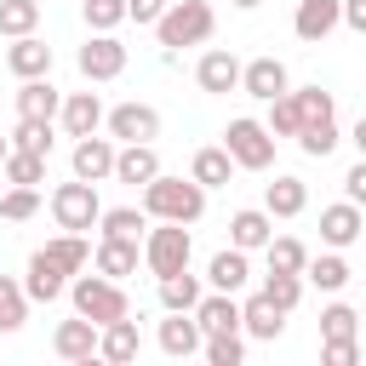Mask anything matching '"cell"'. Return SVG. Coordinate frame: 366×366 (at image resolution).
<instances>
[{"instance_id":"cell-1","label":"cell","mask_w":366,"mask_h":366,"mask_svg":"<svg viewBox=\"0 0 366 366\" xmlns=\"http://www.w3.org/2000/svg\"><path fill=\"white\" fill-rule=\"evenodd\" d=\"M86 257H92V246H86V234H57V240H46L34 257H29V274H23V292H29V303H57L63 292H69V280L86 269Z\"/></svg>"},{"instance_id":"cell-2","label":"cell","mask_w":366,"mask_h":366,"mask_svg":"<svg viewBox=\"0 0 366 366\" xmlns=\"http://www.w3.org/2000/svg\"><path fill=\"white\" fill-rule=\"evenodd\" d=\"M143 212H149V223H154V217H166V223H200L206 189H200L194 177H166V172H154V177L143 183Z\"/></svg>"},{"instance_id":"cell-3","label":"cell","mask_w":366,"mask_h":366,"mask_svg":"<svg viewBox=\"0 0 366 366\" xmlns=\"http://www.w3.org/2000/svg\"><path fill=\"white\" fill-rule=\"evenodd\" d=\"M212 29H217L212 0H172V6L154 17V34H160L166 51H177V46H206Z\"/></svg>"},{"instance_id":"cell-4","label":"cell","mask_w":366,"mask_h":366,"mask_svg":"<svg viewBox=\"0 0 366 366\" xmlns=\"http://www.w3.org/2000/svg\"><path fill=\"white\" fill-rule=\"evenodd\" d=\"M69 303H74V315H86L92 326H109V320L132 315L120 280H109V274H74V280H69Z\"/></svg>"},{"instance_id":"cell-5","label":"cell","mask_w":366,"mask_h":366,"mask_svg":"<svg viewBox=\"0 0 366 366\" xmlns=\"http://www.w3.org/2000/svg\"><path fill=\"white\" fill-rule=\"evenodd\" d=\"M223 149H229L234 172H269V166H274V132H269L263 120H252V114L229 120V132H223Z\"/></svg>"},{"instance_id":"cell-6","label":"cell","mask_w":366,"mask_h":366,"mask_svg":"<svg viewBox=\"0 0 366 366\" xmlns=\"http://www.w3.org/2000/svg\"><path fill=\"white\" fill-rule=\"evenodd\" d=\"M189 252H194L189 223H166V217H154V229L143 234V269H149L154 280H160V274L189 269Z\"/></svg>"},{"instance_id":"cell-7","label":"cell","mask_w":366,"mask_h":366,"mask_svg":"<svg viewBox=\"0 0 366 366\" xmlns=\"http://www.w3.org/2000/svg\"><path fill=\"white\" fill-rule=\"evenodd\" d=\"M51 217H57V229H69V234H86V229H97V217H103L97 183H86V177H74V183H57V189H51Z\"/></svg>"},{"instance_id":"cell-8","label":"cell","mask_w":366,"mask_h":366,"mask_svg":"<svg viewBox=\"0 0 366 366\" xmlns=\"http://www.w3.org/2000/svg\"><path fill=\"white\" fill-rule=\"evenodd\" d=\"M74 63H80V74H86L92 86H97V80H120V74H126V46H120L114 34H92Z\"/></svg>"},{"instance_id":"cell-9","label":"cell","mask_w":366,"mask_h":366,"mask_svg":"<svg viewBox=\"0 0 366 366\" xmlns=\"http://www.w3.org/2000/svg\"><path fill=\"white\" fill-rule=\"evenodd\" d=\"M103 126H109V137H120V143H154V137H160V114H154L149 103H120V109L103 114Z\"/></svg>"},{"instance_id":"cell-10","label":"cell","mask_w":366,"mask_h":366,"mask_svg":"<svg viewBox=\"0 0 366 366\" xmlns=\"http://www.w3.org/2000/svg\"><path fill=\"white\" fill-rule=\"evenodd\" d=\"M332 29H343V0H297V11H292V34L297 40L320 46Z\"/></svg>"},{"instance_id":"cell-11","label":"cell","mask_w":366,"mask_h":366,"mask_svg":"<svg viewBox=\"0 0 366 366\" xmlns=\"http://www.w3.org/2000/svg\"><path fill=\"white\" fill-rule=\"evenodd\" d=\"M51 349H57V360L92 366V360H97V326H92L86 315H74V320H57V332H51Z\"/></svg>"},{"instance_id":"cell-12","label":"cell","mask_w":366,"mask_h":366,"mask_svg":"<svg viewBox=\"0 0 366 366\" xmlns=\"http://www.w3.org/2000/svg\"><path fill=\"white\" fill-rule=\"evenodd\" d=\"M240 92H246V97H257V103H269V97L292 92L286 63H280V57H252V63H240Z\"/></svg>"},{"instance_id":"cell-13","label":"cell","mask_w":366,"mask_h":366,"mask_svg":"<svg viewBox=\"0 0 366 366\" xmlns=\"http://www.w3.org/2000/svg\"><path fill=\"white\" fill-rule=\"evenodd\" d=\"M200 343H206L200 320H194L189 309H166V320H160V349H166L172 360H189V355H200Z\"/></svg>"},{"instance_id":"cell-14","label":"cell","mask_w":366,"mask_h":366,"mask_svg":"<svg viewBox=\"0 0 366 366\" xmlns=\"http://www.w3.org/2000/svg\"><path fill=\"white\" fill-rule=\"evenodd\" d=\"M137 349H143V332H137V320H132V315H120V320L97 326V360L126 366V360H137Z\"/></svg>"},{"instance_id":"cell-15","label":"cell","mask_w":366,"mask_h":366,"mask_svg":"<svg viewBox=\"0 0 366 366\" xmlns=\"http://www.w3.org/2000/svg\"><path fill=\"white\" fill-rule=\"evenodd\" d=\"M137 263H143L137 234H103V240H97V274L126 280V274H137Z\"/></svg>"},{"instance_id":"cell-16","label":"cell","mask_w":366,"mask_h":366,"mask_svg":"<svg viewBox=\"0 0 366 366\" xmlns=\"http://www.w3.org/2000/svg\"><path fill=\"white\" fill-rule=\"evenodd\" d=\"M194 80H200V92L223 97V92H234V86H240V57H234V51H223V46H212V51L194 63Z\"/></svg>"},{"instance_id":"cell-17","label":"cell","mask_w":366,"mask_h":366,"mask_svg":"<svg viewBox=\"0 0 366 366\" xmlns=\"http://www.w3.org/2000/svg\"><path fill=\"white\" fill-rule=\"evenodd\" d=\"M74 177H86V183H103V177H114V137H74Z\"/></svg>"},{"instance_id":"cell-18","label":"cell","mask_w":366,"mask_h":366,"mask_svg":"<svg viewBox=\"0 0 366 366\" xmlns=\"http://www.w3.org/2000/svg\"><path fill=\"white\" fill-rule=\"evenodd\" d=\"M6 69H11L17 80H34V74H51V46H46L40 34H17V40L6 46Z\"/></svg>"},{"instance_id":"cell-19","label":"cell","mask_w":366,"mask_h":366,"mask_svg":"<svg viewBox=\"0 0 366 366\" xmlns=\"http://www.w3.org/2000/svg\"><path fill=\"white\" fill-rule=\"evenodd\" d=\"M57 109H63V92L46 74H34V80L17 86V120H57Z\"/></svg>"},{"instance_id":"cell-20","label":"cell","mask_w":366,"mask_h":366,"mask_svg":"<svg viewBox=\"0 0 366 366\" xmlns=\"http://www.w3.org/2000/svg\"><path fill=\"white\" fill-rule=\"evenodd\" d=\"M57 120H63L69 137H92V132L103 126V97H97V92H69L63 109H57Z\"/></svg>"},{"instance_id":"cell-21","label":"cell","mask_w":366,"mask_h":366,"mask_svg":"<svg viewBox=\"0 0 366 366\" xmlns=\"http://www.w3.org/2000/svg\"><path fill=\"white\" fill-rule=\"evenodd\" d=\"M154 172H160V154H154V143H120V149H114V183H132V189H143Z\"/></svg>"},{"instance_id":"cell-22","label":"cell","mask_w":366,"mask_h":366,"mask_svg":"<svg viewBox=\"0 0 366 366\" xmlns=\"http://www.w3.org/2000/svg\"><path fill=\"white\" fill-rule=\"evenodd\" d=\"M360 229H366V223H360V206H355V200H337V206H326V212H320V240H326L332 252L355 246V240H360Z\"/></svg>"},{"instance_id":"cell-23","label":"cell","mask_w":366,"mask_h":366,"mask_svg":"<svg viewBox=\"0 0 366 366\" xmlns=\"http://www.w3.org/2000/svg\"><path fill=\"white\" fill-rule=\"evenodd\" d=\"M189 315L200 320L206 337H212V332H240V303H234V292H200V303H194Z\"/></svg>"},{"instance_id":"cell-24","label":"cell","mask_w":366,"mask_h":366,"mask_svg":"<svg viewBox=\"0 0 366 366\" xmlns=\"http://www.w3.org/2000/svg\"><path fill=\"white\" fill-rule=\"evenodd\" d=\"M269 234H274V217L263 206H246V212L229 217V246H240V252H263Z\"/></svg>"},{"instance_id":"cell-25","label":"cell","mask_w":366,"mask_h":366,"mask_svg":"<svg viewBox=\"0 0 366 366\" xmlns=\"http://www.w3.org/2000/svg\"><path fill=\"white\" fill-rule=\"evenodd\" d=\"M240 332H252V337L274 343V337L286 332V309H280V303H269V297L257 292V297H246V303H240Z\"/></svg>"},{"instance_id":"cell-26","label":"cell","mask_w":366,"mask_h":366,"mask_svg":"<svg viewBox=\"0 0 366 366\" xmlns=\"http://www.w3.org/2000/svg\"><path fill=\"white\" fill-rule=\"evenodd\" d=\"M206 280H212V292H240V286L252 280V263H246V252H240V246H223V252L206 263Z\"/></svg>"},{"instance_id":"cell-27","label":"cell","mask_w":366,"mask_h":366,"mask_svg":"<svg viewBox=\"0 0 366 366\" xmlns=\"http://www.w3.org/2000/svg\"><path fill=\"white\" fill-rule=\"evenodd\" d=\"M309 206V183L303 177H274L269 189H263V212L269 217H297Z\"/></svg>"},{"instance_id":"cell-28","label":"cell","mask_w":366,"mask_h":366,"mask_svg":"<svg viewBox=\"0 0 366 366\" xmlns=\"http://www.w3.org/2000/svg\"><path fill=\"white\" fill-rule=\"evenodd\" d=\"M189 177L200 183V189H223L229 177H234V160H229V149L217 143V149H194V160H189Z\"/></svg>"},{"instance_id":"cell-29","label":"cell","mask_w":366,"mask_h":366,"mask_svg":"<svg viewBox=\"0 0 366 366\" xmlns=\"http://www.w3.org/2000/svg\"><path fill=\"white\" fill-rule=\"evenodd\" d=\"M303 280L320 286V292H343V286H349V263H343L337 252H320V257L303 263Z\"/></svg>"},{"instance_id":"cell-30","label":"cell","mask_w":366,"mask_h":366,"mask_svg":"<svg viewBox=\"0 0 366 366\" xmlns=\"http://www.w3.org/2000/svg\"><path fill=\"white\" fill-rule=\"evenodd\" d=\"M40 29V0H0V34L17 40V34H34Z\"/></svg>"},{"instance_id":"cell-31","label":"cell","mask_w":366,"mask_h":366,"mask_svg":"<svg viewBox=\"0 0 366 366\" xmlns=\"http://www.w3.org/2000/svg\"><path fill=\"white\" fill-rule=\"evenodd\" d=\"M23 320H29V292L23 280L0 274V332H23Z\"/></svg>"},{"instance_id":"cell-32","label":"cell","mask_w":366,"mask_h":366,"mask_svg":"<svg viewBox=\"0 0 366 366\" xmlns=\"http://www.w3.org/2000/svg\"><path fill=\"white\" fill-rule=\"evenodd\" d=\"M194 303H200V280L189 269L160 274V309H194Z\"/></svg>"},{"instance_id":"cell-33","label":"cell","mask_w":366,"mask_h":366,"mask_svg":"<svg viewBox=\"0 0 366 366\" xmlns=\"http://www.w3.org/2000/svg\"><path fill=\"white\" fill-rule=\"evenodd\" d=\"M0 172H6V183H29V189H40V183H46V154H29V149H11Z\"/></svg>"},{"instance_id":"cell-34","label":"cell","mask_w":366,"mask_h":366,"mask_svg":"<svg viewBox=\"0 0 366 366\" xmlns=\"http://www.w3.org/2000/svg\"><path fill=\"white\" fill-rule=\"evenodd\" d=\"M269 269H286V274H303V263H309V252H303V240L297 234H269Z\"/></svg>"},{"instance_id":"cell-35","label":"cell","mask_w":366,"mask_h":366,"mask_svg":"<svg viewBox=\"0 0 366 366\" xmlns=\"http://www.w3.org/2000/svg\"><path fill=\"white\" fill-rule=\"evenodd\" d=\"M292 103H297L303 126H315V120H337V97H332V92H320V86H303V92H292Z\"/></svg>"},{"instance_id":"cell-36","label":"cell","mask_w":366,"mask_h":366,"mask_svg":"<svg viewBox=\"0 0 366 366\" xmlns=\"http://www.w3.org/2000/svg\"><path fill=\"white\" fill-rule=\"evenodd\" d=\"M40 212V189H29V183H11L6 194H0V217L6 223H29Z\"/></svg>"},{"instance_id":"cell-37","label":"cell","mask_w":366,"mask_h":366,"mask_svg":"<svg viewBox=\"0 0 366 366\" xmlns=\"http://www.w3.org/2000/svg\"><path fill=\"white\" fill-rule=\"evenodd\" d=\"M263 297H269V303H280V309L292 315V309H297V297H303V274L269 269V274H263Z\"/></svg>"},{"instance_id":"cell-38","label":"cell","mask_w":366,"mask_h":366,"mask_svg":"<svg viewBox=\"0 0 366 366\" xmlns=\"http://www.w3.org/2000/svg\"><path fill=\"white\" fill-rule=\"evenodd\" d=\"M80 11H86V29L92 34H114L126 23V0H80Z\"/></svg>"},{"instance_id":"cell-39","label":"cell","mask_w":366,"mask_h":366,"mask_svg":"<svg viewBox=\"0 0 366 366\" xmlns=\"http://www.w3.org/2000/svg\"><path fill=\"white\" fill-rule=\"evenodd\" d=\"M274 137H297L303 132V114H297V103H292V92H280V97H269V120H263Z\"/></svg>"},{"instance_id":"cell-40","label":"cell","mask_w":366,"mask_h":366,"mask_svg":"<svg viewBox=\"0 0 366 366\" xmlns=\"http://www.w3.org/2000/svg\"><path fill=\"white\" fill-rule=\"evenodd\" d=\"M297 149H303L309 160H326V154L337 149V120H315V126H303V132H297Z\"/></svg>"},{"instance_id":"cell-41","label":"cell","mask_w":366,"mask_h":366,"mask_svg":"<svg viewBox=\"0 0 366 366\" xmlns=\"http://www.w3.org/2000/svg\"><path fill=\"white\" fill-rule=\"evenodd\" d=\"M97 229L103 234H137V229H149V212L143 206H103Z\"/></svg>"},{"instance_id":"cell-42","label":"cell","mask_w":366,"mask_h":366,"mask_svg":"<svg viewBox=\"0 0 366 366\" xmlns=\"http://www.w3.org/2000/svg\"><path fill=\"white\" fill-rule=\"evenodd\" d=\"M200 355H206L212 366H240V360H246V343H240V332H212V337L200 343Z\"/></svg>"},{"instance_id":"cell-43","label":"cell","mask_w":366,"mask_h":366,"mask_svg":"<svg viewBox=\"0 0 366 366\" xmlns=\"http://www.w3.org/2000/svg\"><path fill=\"white\" fill-rule=\"evenodd\" d=\"M11 149H29V154H46L51 160V120H17Z\"/></svg>"},{"instance_id":"cell-44","label":"cell","mask_w":366,"mask_h":366,"mask_svg":"<svg viewBox=\"0 0 366 366\" xmlns=\"http://www.w3.org/2000/svg\"><path fill=\"white\" fill-rule=\"evenodd\" d=\"M355 332H360V315H355L349 303H326V309H320V343H326V337H355Z\"/></svg>"},{"instance_id":"cell-45","label":"cell","mask_w":366,"mask_h":366,"mask_svg":"<svg viewBox=\"0 0 366 366\" xmlns=\"http://www.w3.org/2000/svg\"><path fill=\"white\" fill-rule=\"evenodd\" d=\"M320 360H326V366H355V360H360V343H355V337H326V343H320Z\"/></svg>"},{"instance_id":"cell-46","label":"cell","mask_w":366,"mask_h":366,"mask_svg":"<svg viewBox=\"0 0 366 366\" xmlns=\"http://www.w3.org/2000/svg\"><path fill=\"white\" fill-rule=\"evenodd\" d=\"M166 6H172V0H126V17L143 23V29H154V17H160Z\"/></svg>"},{"instance_id":"cell-47","label":"cell","mask_w":366,"mask_h":366,"mask_svg":"<svg viewBox=\"0 0 366 366\" xmlns=\"http://www.w3.org/2000/svg\"><path fill=\"white\" fill-rule=\"evenodd\" d=\"M343 189H349V200H355V206H366V154L343 172Z\"/></svg>"},{"instance_id":"cell-48","label":"cell","mask_w":366,"mask_h":366,"mask_svg":"<svg viewBox=\"0 0 366 366\" xmlns=\"http://www.w3.org/2000/svg\"><path fill=\"white\" fill-rule=\"evenodd\" d=\"M343 29L366 34V0H343Z\"/></svg>"},{"instance_id":"cell-49","label":"cell","mask_w":366,"mask_h":366,"mask_svg":"<svg viewBox=\"0 0 366 366\" xmlns=\"http://www.w3.org/2000/svg\"><path fill=\"white\" fill-rule=\"evenodd\" d=\"M349 143H355V149H360V154H366V114H360V120H355V132H349Z\"/></svg>"},{"instance_id":"cell-50","label":"cell","mask_w":366,"mask_h":366,"mask_svg":"<svg viewBox=\"0 0 366 366\" xmlns=\"http://www.w3.org/2000/svg\"><path fill=\"white\" fill-rule=\"evenodd\" d=\"M229 6H240V11H257V6H263V0H229Z\"/></svg>"},{"instance_id":"cell-51","label":"cell","mask_w":366,"mask_h":366,"mask_svg":"<svg viewBox=\"0 0 366 366\" xmlns=\"http://www.w3.org/2000/svg\"><path fill=\"white\" fill-rule=\"evenodd\" d=\"M6 154H11V137H0V166H6Z\"/></svg>"}]
</instances>
